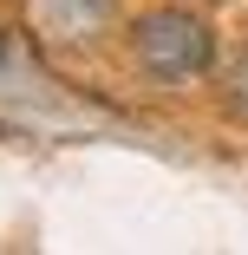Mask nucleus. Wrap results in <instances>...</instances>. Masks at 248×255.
<instances>
[{
    "label": "nucleus",
    "instance_id": "obj_1",
    "mask_svg": "<svg viewBox=\"0 0 248 255\" xmlns=\"http://www.w3.org/2000/svg\"><path fill=\"white\" fill-rule=\"evenodd\" d=\"M131 53H137V66L151 72L157 85H183V79H203L209 72L216 33H209V20H196L183 7H157V13H144L131 26Z\"/></svg>",
    "mask_w": 248,
    "mask_h": 255
}]
</instances>
